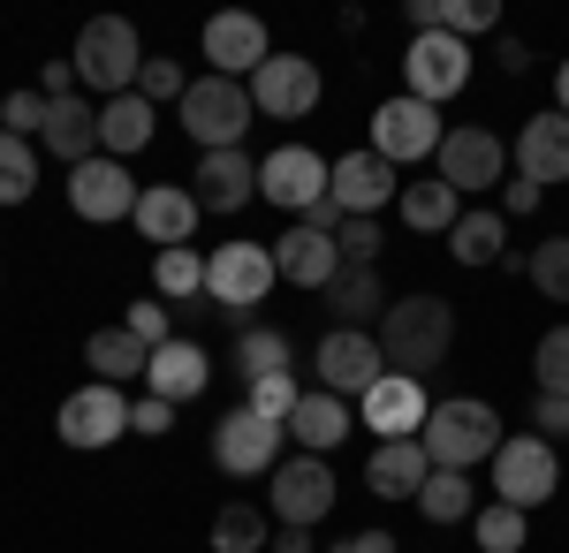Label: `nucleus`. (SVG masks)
Instances as JSON below:
<instances>
[{
	"label": "nucleus",
	"instance_id": "obj_24",
	"mask_svg": "<svg viewBox=\"0 0 569 553\" xmlns=\"http://www.w3.org/2000/svg\"><path fill=\"white\" fill-rule=\"evenodd\" d=\"M426 477H433L426 440H380L372 463H365V493H372V501H418Z\"/></svg>",
	"mask_w": 569,
	"mask_h": 553
},
{
	"label": "nucleus",
	"instance_id": "obj_46",
	"mask_svg": "<svg viewBox=\"0 0 569 553\" xmlns=\"http://www.w3.org/2000/svg\"><path fill=\"white\" fill-rule=\"evenodd\" d=\"M448 31L471 39V31H501V8L493 0H448Z\"/></svg>",
	"mask_w": 569,
	"mask_h": 553
},
{
	"label": "nucleus",
	"instance_id": "obj_16",
	"mask_svg": "<svg viewBox=\"0 0 569 553\" xmlns=\"http://www.w3.org/2000/svg\"><path fill=\"white\" fill-rule=\"evenodd\" d=\"M327 198L350 220H372V213H388V198H402V168H388L372 144H365V152H342L335 174H327Z\"/></svg>",
	"mask_w": 569,
	"mask_h": 553
},
{
	"label": "nucleus",
	"instance_id": "obj_13",
	"mask_svg": "<svg viewBox=\"0 0 569 553\" xmlns=\"http://www.w3.org/2000/svg\"><path fill=\"white\" fill-rule=\"evenodd\" d=\"M213 463L228 470V477H273V463H281V425H266L259 410H220L213 418Z\"/></svg>",
	"mask_w": 569,
	"mask_h": 553
},
{
	"label": "nucleus",
	"instance_id": "obj_37",
	"mask_svg": "<svg viewBox=\"0 0 569 553\" xmlns=\"http://www.w3.org/2000/svg\"><path fill=\"white\" fill-rule=\"evenodd\" d=\"M259 546H266V509L228 501V509L213 515V553H259Z\"/></svg>",
	"mask_w": 569,
	"mask_h": 553
},
{
	"label": "nucleus",
	"instance_id": "obj_10",
	"mask_svg": "<svg viewBox=\"0 0 569 553\" xmlns=\"http://www.w3.org/2000/svg\"><path fill=\"white\" fill-rule=\"evenodd\" d=\"M327 174H335L327 152H311V144H281V152H266V160H259V198L305 220L311 205L327 198Z\"/></svg>",
	"mask_w": 569,
	"mask_h": 553
},
{
	"label": "nucleus",
	"instance_id": "obj_11",
	"mask_svg": "<svg viewBox=\"0 0 569 553\" xmlns=\"http://www.w3.org/2000/svg\"><path fill=\"white\" fill-rule=\"evenodd\" d=\"M433 174L456 190V198L493 190V182H509V144H501L493 129H448L440 152H433Z\"/></svg>",
	"mask_w": 569,
	"mask_h": 553
},
{
	"label": "nucleus",
	"instance_id": "obj_53",
	"mask_svg": "<svg viewBox=\"0 0 569 553\" xmlns=\"http://www.w3.org/2000/svg\"><path fill=\"white\" fill-rule=\"evenodd\" d=\"M493 61H501V69H531V46L525 39H493Z\"/></svg>",
	"mask_w": 569,
	"mask_h": 553
},
{
	"label": "nucleus",
	"instance_id": "obj_40",
	"mask_svg": "<svg viewBox=\"0 0 569 553\" xmlns=\"http://www.w3.org/2000/svg\"><path fill=\"white\" fill-rule=\"evenodd\" d=\"M297 402H305L297 372H273V380H259L251 394H243V410H259L266 425H281V432H289V418H297Z\"/></svg>",
	"mask_w": 569,
	"mask_h": 553
},
{
	"label": "nucleus",
	"instance_id": "obj_43",
	"mask_svg": "<svg viewBox=\"0 0 569 553\" xmlns=\"http://www.w3.org/2000/svg\"><path fill=\"white\" fill-rule=\"evenodd\" d=\"M122 326H130L144 349H160V341H176V319H168V303L160 296H137L130 311H122Z\"/></svg>",
	"mask_w": 569,
	"mask_h": 553
},
{
	"label": "nucleus",
	"instance_id": "obj_9",
	"mask_svg": "<svg viewBox=\"0 0 569 553\" xmlns=\"http://www.w3.org/2000/svg\"><path fill=\"white\" fill-rule=\"evenodd\" d=\"M266 501H273V523H327L335 515V463L327 455H289V463H273L266 477Z\"/></svg>",
	"mask_w": 569,
	"mask_h": 553
},
{
	"label": "nucleus",
	"instance_id": "obj_7",
	"mask_svg": "<svg viewBox=\"0 0 569 553\" xmlns=\"http://www.w3.org/2000/svg\"><path fill=\"white\" fill-rule=\"evenodd\" d=\"M440 107H426V99H380L372 107V152L388 160V168H410V160H433L440 152Z\"/></svg>",
	"mask_w": 569,
	"mask_h": 553
},
{
	"label": "nucleus",
	"instance_id": "obj_44",
	"mask_svg": "<svg viewBox=\"0 0 569 553\" xmlns=\"http://www.w3.org/2000/svg\"><path fill=\"white\" fill-rule=\"evenodd\" d=\"M335 251H342V265H372L380 258V220H342L335 228Z\"/></svg>",
	"mask_w": 569,
	"mask_h": 553
},
{
	"label": "nucleus",
	"instance_id": "obj_35",
	"mask_svg": "<svg viewBox=\"0 0 569 553\" xmlns=\"http://www.w3.org/2000/svg\"><path fill=\"white\" fill-rule=\"evenodd\" d=\"M471 539H479V553H525L531 523H525V509L493 501V509H479V515H471Z\"/></svg>",
	"mask_w": 569,
	"mask_h": 553
},
{
	"label": "nucleus",
	"instance_id": "obj_25",
	"mask_svg": "<svg viewBox=\"0 0 569 553\" xmlns=\"http://www.w3.org/2000/svg\"><path fill=\"white\" fill-rule=\"evenodd\" d=\"M357 410L342 394H327V386H305V402H297V418H289V440H297V455H335L342 440H350Z\"/></svg>",
	"mask_w": 569,
	"mask_h": 553
},
{
	"label": "nucleus",
	"instance_id": "obj_29",
	"mask_svg": "<svg viewBox=\"0 0 569 553\" xmlns=\"http://www.w3.org/2000/svg\"><path fill=\"white\" fill-rule=\"evenodd\" d=\"M152 107H144V99H137V91H122V99H107V107H99V152H107V160H137V152H144V144H152Z\"/></svg>",
	"mask_w": 569,
	"mask_h": 553
},
{
	"label": "nucleus",
	"instance_id": "obj_48",
	"mask_svg": "<svg viewBox=\"0 0 569 553\" xmlns=\"http://www.w3.org/2000/svg\"><path fill=\"white\" fill-rule=\"evenodd\" d=\"M531 432H539V440H562L569 432V402L562 394H539V402H531Z\"/></svg>",
	"mask_w": 569,
	"mask_h": 553
},
{
	"label": "nucleus",
	"instance_id": "obj_26",
	"mask_svg": "<svg viewBox=\"0 0 569 553\" xmlns=\"http://www.w3.org/2000/svg\"><path fill=\"white\" fill-rule=\"evenodd\" d=\"M206 380H213V364H206V349L198 341H160L152 349V364H144V386L160 394V402H198L206 394Z\"/></svg>",
	"mask_w": 569,
	"mask_h": 553
},
{
	"label": "nucleus",
	"instance_id": "obj_6",
	"mask_svg": "<svg viewBox=\"0 0 569 553\" xmlns=\"http://www.w3.org/2000/svg\"><path fill=\"white\" fill-rule=\"evenodd\" d=\"M273 281H281V273H273V251H266V243H243V235H236V243H220V251L206 258V296H213L236 326L266 303Z\"/></svg>",
	"mask_w": 569,
	"mask_h": 553
},
{
	"label": "nucleus",
	"instance_id": "obj_23",
	"mask_svg": "<svg viewBox=\"0 0 569 553\" xmlns=\"http://www.w3.org/2000/svg\"><path fill=\"white\" fill-rule=\"evenodd\" d=\"M190 198L206 205V213H243L251 198H259V160L236 144V152H206L198 160V182H190Z\"/></svg>",
	"mask_w": 569,
	"mask_h": 553
},
{
	"label": "nucleus",
	"instance_id": "obj_52",
	"mask_svg": "<svg viewBox=\"0 0 569 553\" xmlns=\"http://www.w3.org/2000/svg\"><path fill=\"white\" fill-rule=\"evenodd\" d=\"M539 198H547L539 182H525V174H509V213H539Z\"/></svg>",
	"mask_w": 569,
	"mask_h": 553
},
{
	"label": "nucleus",
	"instance_id": "obj_47",
	"mask_svg": "<svg viewBox=\"0 0 569 553\" xmlns=\"http://www.w3.org/2000/svg\"><path fill=\"white\" fill-rule=\"evenodd\" d=\"M130 432H144V440L176 432V402H160V394H144V402H130Z\"/></svg>",
	"mask_w": 569,
	"mask_h": 553
},
{
	"label": "nucleus",
	"instance_id": "obj_8",
	"mask_svg": "<svg viewBox=\"0 0 569 553\" xmlns=\"http://www.w3.org/2000/svg\"><path fill=\"white\" fill-rule=\"evenodd\" d=\"M402 84H410V99H426V107L456 99V91L471 84V39H456V31H418L410 53H402Z\"/></svg>",
	"mask_w": 569,
	"mask_h": 553
},
{
	"label": "nucleus",
	"instance_id": "obj_12",
	"mask_svg": "<svg viewBox=\"0 0 569 553\" xmlns=\"http://www.w3.org/2000/svg\"><path fill=\"white\" fill-rule=\"evenodd\" d=\"M137 174L122 160H84V168H69V213L84 220V228H114V220L137 213Z\"/></svg>",
	"mask_w": 569,
	"mask_h": 553
},
{
	"label": "nucleus",
	"instance_id": "obj_39",
	"mask_svg": "<svg viewBox=\"0 0 569 553\" xmlns=\"http://www.w3.org/2000/svg\"><path fill=\"white\" fill-rule=\"evenodd\" d=\"M525 273L547 303H569V235H547V243L525 258Z\"/></svg>",
	"mask_w": 569,
	"mask_h": 553
},
{
	"label": "nucleus",
	"instance_id": "obj_3",
	"mask_svg": "<svg viewBox=\"0 0 569 553\" xmlns=\"http://www.w3.org/2000/svg\"><path fill=\"white\" fill-rule=\"evenodd\" d=\"M176 122L198 152H236L243 129L259 122V107H251V84H236V77H198V84L182 91Z\"/></svg>",
	"mask_w": 569,
	"mask_h": 553
},
{
	"label": "nucleus",
	"instance_id": "obj_51",
	"mask_svg": "<svg viewBox=\"0 0 569 553\" xmlns=\"http://www.w3.org/2000/svg\"><path fill=\"white\" fill-rule=\"evenodd\" d=\"M410 23L418 31H448V0H410Z\"/></svg>",
	"mask_w": 569,
	"mask_h": 553
},
{
	"label": "nucleus",
	"instance_id": "obj_21",
	"mask_svg": "<svg viewBox=\"0 0 569 553\" xmlns=\"http://www.w3.org/2000/svg\"><path fill=\"white\" fill-rule=\"evenodd\" d=\"M198 220H206V205L190 198V190H176V182H152L144 198H137L130 228L152 243V251H190V235H198Z\"/></svg>",
	"mask_w": 569,
	"mask_h": 553
},
{
	"label": "nucleus",
	"instance_id": "obj_4",
	"mask_svg": "<svg viewBox=\"0 0 569 553\" xmlns=\"http://www.w3.org/2000/svg\"><path fill=\"white\" fill-rule=\"evenodd\" d=\"M69 69H77V84L107 91V99L137 91V77H144V46H137V23H130V16H91L84 31H77V53H69Z\"/></svg>",
	"mask_w": 569,
	"mask_h": 553
},
{
	"label": "nucleus",
	"instance_id": "obj_49",
	"mask_svg": "<svg viewBox=\"0 0 569 553\" xmlns=\"http://www.w3.org/2000/svg\"><path fill=\"white\" fill-rule=\"evenodd\" d=\"M39 91H46V99H77V69H69V61H46Z\"/></svg>",
	"mask_w": 569,
	"mask_h": 553
},
{
	"label": "nucleus",
	"instance_id": "obj_54",
	"mask_svg": "<svg viewBox=\"0 0 569 553\" xmlns=\"http://www.w3.org/2000/svg\"><path fill=\"white\" fill-rule=\"evenodd\" d=\"M273 553H311V531L305 523H281V531H273Z\"/></svg>",
	"mask_w": 569,
	"mask_h": 553
},
{
	"label": "nucleus",
	"instance_id": "obj_33",
	"mask_svg": "<svg viewBox=\"0 0 569 553\" xmlns=\"http://www.w3.org/2000/svg\"><path fill=\"white\" fill-rule=\"evenodd\" d=\"M236 372L251 386L273 380V372H289V334H281V326H243V334H236Z\"/></svg>",
	"mask_w": 569,
	"mask_h": 553
},
{
	"label": "nucleus",
	"instance_id": "obj_55",
	"mask_svg": "<svg viewBox=\"0 0 569 553\" xmlns=\"http://www.w3.org/2000/svg\"><path fill=\"white\" fill-rule=\"evenodd\" d=\"M555 114H569V61L555 69Z\"/></svg>",
	"mask_w": 569,
	"mask_h": 553
},
{
	"label": "nucleus",
	"instance_id": "obj_1",
	"mask_svg": "<svg viewBox=\"0 0 569 553\" xmlns=\"http://www.w3.org/2000/svg\"><path fill=\"white\" fill-rule=\"evenodd\" d=\"M448 349H456V311H448V296H395L388 319H380V356H388V372H402V380H426V372H440L448 364Z\"/></svg>",
	"mask_w": 569,
	"mask_h": 553
},
{
	"label": "nucleus",
	"instance_id": "obj_15",
	"mask_svg": "<svg viewBox=\"0 0 569 553\" xmlns=\"http://www.w3.org/2000/svg\"><path fill=\"white\" fill-rule=\"evenodd\" d=\"M357 418L380 432V440H418V432H426V418H433V394H426V380L380 372V380L357 394Z\"/></svg>",
	"mask_w": 569,
	"mask_h": 553
},
{
	"label": "nucleus",
	"instance_id": "obj_45",
	"mask_svg": "<svg viewBox=\"0 0 569 553\" xmlns=\"http://www.w3.org/2000/svg\"><path fill=\"white\" fill-rule=\"evenodd\" d=\"M182 91H190L182 61H144V77H137V99H144V107H152V99H176L182 107Z\"/></svg>",
	"mask_w": 569,
	"mask_h": 553
},
{
	"label": "nucleus",
	"instance_id": "obj_2",
	"mask_svg": "<svg viewBox=\"0 0 569 553\" xmlns=\"http://www.w3.org/2000/svg\"><path fill=\"white\" fill-rule=\"evenodd\" d=\"M426 455H433V470H471L493 463V448H501V418H493V402H479V394H448V402H433V418H426Z\"/></svg>",
	"mask_w": 569,
	"mask_h": 553
},
{
	"label": "nucleus",
	"instance_id": "obj_18",
	"mask_svg": "<svg viewBox=\"0 0 569 553\" xmlns=\"http://www.w3.org/2000/svg\"><path fill=\"white\" fill-rule=\"evenodd\" d=\"M311 372H319V386H327V394H365V386L388 372V356H380V334H365V326H335V334L319 341Z\"/></svg>",
	"mask_w": 569,
	"mask_h": 553
},
{
	"label": "nucleus",
	"instance_id": "obj_30",
	"mask_svg": "<svg viewBox=\"0 0 569 553\" xmlns=\"http://www.w3.org/2000/svg\"><path fill=\"white\" fill-rule=\"evenodd\" d=\"M395 213H402V228H418V235H448V228L463 220V198H456L440 174H426V182H402Z\"/></svg>",
	"mask_w": 569,
	"mask_h": 553
},
{
	"label": "nucleus",
	"instance_id": "obj_34",
	"mask_svg": "<svg viewBox=\"0 0 569 553\" xmlns=\"http://www.w3.org/2000/svg\"><path fill=\"white\" fill-rule=\"evenodd\" d=\"M31 190H39V152H31V137H8V129H0V205H31Z\"/></svg>",
	"mask_w": 569,
	"mask_h": 553
},
{
	"label": "nucleus",
	"instance_id": "obj_42",
	"mask_svg": "<svg viewBox=\"0 0 569 553\" xmlns=\"http://www.w3.org/2000/svg\"><path fill=\"white\" fill-rule=\"evenodd\" d=\"M46 114H53L46 91H8V99H0V129H8V137H31V144H39Z\"/></svg>",
	"mask_w": 569,
	"mask_h": 553
},
{
	"label": "nucleus",
	"instance_id": "obj_22",
	"mask_svg": "<svg viewBox=\"0 0 569 553\" xmlns=\"http://www.w3.org/2000/svg\"><path fill=\"white\" fill-rule=\"evenodd\" d=\"M509 174H525V182H539V190H555V182H569V114H531L525 129H517V152H509Z\"/></svg>",
	"mask_w": 569,
	"mask_h": 553
},
{
	"label": "nucleus",
	"instance_id": "obj_17",
	"mask_svg": "<svg viewBox=\"0 0 569 553\" xmlns=\"http://www.w3.org/2000/svg\"><path fill=\"white\" fill-rule=\"evenodd\" d=\"M53 432H61L69 448H114V440L130 432V402H122V386H107V380L77 386V394L61 402Z\"/></svg>",
	"mask_w": 569,
	"mask_h": 553
},
{
	"label": "nucleus",
	"instance_id": "obj_14",
	"mask_svg": "<svg viewBox=\"0 0 569 553\" xmlns=\"http://www.w3.org/2000/svg\"><path fill=\"white\" fill-rule=\"evenodd\" d=\"M266 61H273V46H266V23L251 8L206 16V77H259Z\"/></svg>",
	"mask_w": 569,
	"mask_h": 553
},
{
	"label": "nucleus",
	"instance_id": "obj_27",
	"mask_svg": "<svg viewBox=\"0 0 569 553\" xmlns=\"http://www.w3.org/2000/svg\"><path fill=\"white\" fill-rule=\"evenodd\" d=\"M39 144H46V160H69V168L99 160V107H84V99H53Z\"/></svg>",
	"mask_w": 569,
	"mask_h": 553
},
{
	"label": "nucleus",
	"instance_id": "obj_41",
	"mask_svg": "<svg viewBox=\"0 0 569 553\" xmlns=\"http://www.w3.org/2000/svg\"><path fill=\"white\" fill-rule=\"evenodd\" d=\"M531 372H539V394H562V402H569V326L539 334V349H531Z\"/></svg>",
	"mask_w": 569,
	"mask_h": 553
},
{
	"label": "nucleus",
	"instance_id": "obj_20",
	"mask_svg": "<svg viewBox=\"0 0 569 553\" xmlns=\"http://www.w3.org/2000/svg\"><path fill=\"white\" fill-rule=\"evenodd\" d=\"M273 273H281L289 289H319V296H327V281L342 273V251H335V235H327V228L289 220V228H281V243H273Z\"/></svg>",
	"mask_w": 569,
	"mask_h": 553
},
{
	"label": "nucleus",
	"instance_id": "obj_50",
	"mask_svg": "<svg viewBox=\"0 0 569 553\" xmlns=\"http://www.w3.org/2000/svg\"><path fill=\"white\" fill-rule=\"evenodd\" d=\"M327 553H395V539L388 531H350V539H335Z\"/></svg>",
	"mask_w": 569,
	"mask_h": 553
},
{
	"label": "nucleus",
	"instance_id": "obj_5",
	"mask_svg": "<svg viewBox=\"0 0 569 553\" xmlns=\"http://www.w3.org/2000/svg\"><path fill=\"white\" fill-rule=\"evenodd\" d=\"M493 493L509 501V509H547L555 501V485H562V463H555V440H539V432H517V440H501L493 448Z\"/></svg>",
	"mask_w": 569,
	"mask_h": 553
},
{
	"label": "nucleus",
	"instance_id": "obj_38",
	"mask_svg": "<svg viewBox=\"0 0 569 553\" xmlns=\"http://www.w3.org/2000/svg\"><path fill=\"white\" fill-rule=\"evenodd\" d=\"M152 281H160V303L206 296V258H198V251H160V258H152Z\"/></svg>",
	"mask_w": 569,
	"mask_h": 553
},
{
	"label": "nucleus",
	"instance_id": "obj_28",
	"mask_svg": "<svg viewBox=\"0 0 569 553\" xmlns=\"http://www.w3.org/2000/svg\"><path fill=\"white\" fill-rule=\"evenodd\" d=\"M327 311H335V326H365L372 334V319H388V281L372 265H342L327 281Z\"/></svg>",
	"mask_w": 569,
	"mask_h": 553
},
{
	"label": "nucleus",
	"instance_id": "obj_31",
	"mask_svg": "<svg viewBox=\"0 0 569 553\" xmlns=\"http://www.w3.org/2000/svg\"><path fill=\"white\" fill-rule=\"evenodd\" d=\"M84 356H91V380H107V386L144 380V364H152V349H144L130 326H99V334L84 341Z\"/></svg>",
	"mask_w": 569,
	"mask_h": 553
},
{
	"label": "nucleus",
	"instance_id": "obj_19",
	"mask_svg": "<svg viewBox=\"0 0 569 553\" xmlns=\"http://www.w3.org/2000/svg\"><path fill=\"white\" fill-rule=\"evenodd\" d=\"M251 107L273 114V122H305L311 107H319V61H305V53H273L259 77H251Z\"/></svg>",
	"mask_w": 569,
	"mask_h": 553
},
{
	"label": "nucleus",
	"instance_id": "obj_32",
	"mask_svg": "<svg viewBox=\"0 0 569 553\" xmlns=\"http://www.w3.org/2000/svg\"><path fill=\"white\" fill-rule=\"evenodd\" d=\"M448 251H456V265H501L509 258V213H463L448 228Z\"/></svg>",
	"mask_w": 569,
	"mask_h": 553
},
{
	"label": "nucleus",
	"instance_id": "obj_36",
	"mask_svg": "<svg viewBox=\"0 0 569 553\" xmlns=\"http://www.w3.org/2000/svg\"><path fill=\"white\" fill-rule=\"evenodd\" d=\"M418 509H426V523H471V477L463 470H433Z\"/></svg>",
	"mask_w": 569,
	"mask_h": 553
}]
</instances>
